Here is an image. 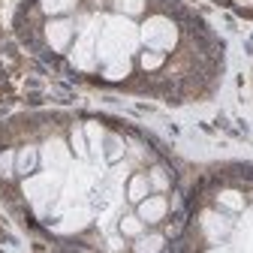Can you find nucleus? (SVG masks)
Returning <instances> with one entry per match:
<instances>
[{"label": "nucleus", "mask_w": 253, "mask_h": 253, "mask_svg": "<svg viewBox=\"0 0 253 253\" xmlns=\"http://www.w3.org/2000/svg\"><path fill=\"white\" fill-rule=\"evenodd\" d=\"M139 42V30L130 18H124V15H115L106 21L103 27V34L97 40V57L100 60H115V57H130V51L136 48Z\"/></svg>", "instance_id": "nucleus-1"}, {"label": "nucleus", "mask_w": 253, "mask_h": 253, "mask_svg": "<svg viewBox=\"0 0 253 253\" xmlns=\"http://www.w3.org/2000/svg\"><path fill=\"white\" fill-rule=\"evenodd\" d=\"M139 42L145 45V48H151V51H169V48H175V42H178V27L169 21V18H163V15H151L148 21H142V27H139Z\"/></svg>", "instance_id": "nucleus-2"}, {"label": "nucleus", "mask_w": 253, "mask_h": 253, "mask_svg": "<svg viewBox=\"0 0 253 253\" xmlns=\"http://www.w3.org/2000/svg\"><path fill=\"white\" fill-rule=\"evenodd\" d=\"M24 193H27V199L34 202V205L51 202L54 193H57V172H45L40 178H27L24 181Z\"/></svg>", "instance_id": "nucleus-3"}, {"label": "nucleus", "mask_w": 253, "mask_h": 253, "mask_svg": "<svg viewBox=\"0 0 253 253\" xmlns=\"http://www.w3.org/2000/svg\"><path fill=\"white\" fill-rule=\"evenodd\" d=\"M73 34H76V27L70 18H51L45 24V40L54 51H67L73 45Z\"/></svg>", "instance_id": "nucleus-4"}, {"label": "nucleus", "mask_w": 253, "mask_h": 253, "mask_svg": "<svg viewBox=\"0 0 253 253\" xmlns=\"http://www.w3.org/2000/svg\"><path fill=\"white\" fill-rule=\"evenodd\" d=\"M136 214L145 220V226L160 223V220H166V214H169V199H166L163 193H154V196H148V199H142V202H139Z\"/></svg>", "instance_id": "nucleus-5"}, {"label": "nucleus", "mask_w": 253, "mask_h": 253, "mask_svg": "<svg viewBox=\"0 0 253 253\" xmlns=\"http://www.w3.org/2000/svg\"><path fill=\"white\" fill-rule=\"evenodd\" d=\"M67 157H70V151H67V145H63L60 139H51V142H45V145L40 148V163H42L48 172L60 169L63 163H67Z\"/></svg>", "instance_id": "nucleus-6"}, {"label": "nucleus", "mask_w": 253, "mask_h": 253, "mask_svg": "<svg viewBox=\"0 0 253 253\" xmlns=\"http://www.w3.org/2000/svg\"><path fill=\"white\" fill-rule=\"evenodd\" d=\"M70 57H73V63H76L79 70H90V67H93V60H97V40L82 37V40L73 45Z\"/></svg>", "instance_id": "nucleus-7"}, {"label": "nucleus", "mask_w": 253, "mask_h": 253, "mask_svg": "<svg viewBox=\"0 0 253 253\" xmlns=\"http://www.w3.org/2000/svg\"><path fill=\"white\" fill-rule=\"evenodd\" d=\"M202 229L211 241H220V238H226L232 223H229V217L226 214H214V211H205L202 214Z\"/></svg>", "instance_id": "nucleus-8"}, {"label": "nucleus", "mask_w": 253, "mask_h": 253, "mask_svg": "<svg viewBox=\"0 0 253 253\" xmlns=\"http://www.w3.org/2000/svg\"><path fill=\"white\" fill-rule=\"evenodd\" d=\"M40 166V148L37 145H27L21 151H15V172L18 175H30Z\"/></svg>", "instance_id": "nucleus-9"}, {"label": "nucleus", "mask_w": 253, "mask_h": 253, "mask_svg": "<svg viewBox=\"0 0 253 253\" xmlns=\"http://www.w3.org/2000/svg\"><path fill=\"white\" fill-rule=\"evenodd\" d=\"M148 196H151V181H148V175H133L130 181H126V199H130V202L139 205Z\"/></svg>", "instance_id": "nucleus-10"}, {"label": "nucleus", "mask_w": 253, "mask_h": 253, "mask_svg": "<svg viewBox=\"0 0 253 253\" xmlns=\"http://www.w3.org/2000/svg\"><path fill=\"white\" fill-rule=\"evenodd\" d=\"M163 244H166V241H163V235H160V232H145V235H139V238H136V244H133V247H136V253H160V250H163Z\"/></svg>", "instance_id": "nucleus-11"}, {"label": "nucleus", "mask_w": 253, "mask_h": 253, "mask_svg": "<svg viewBox=\"0 0 253 253\" xmlns=\"http://www.w3.org/2000/svg\"><path fill=\"white\" fill-rule=\"evenodd\" d=\"M103 76H106L109 82H121V79H126V76H130V57H115V60H109V63H106V70H103Z\"/></svg>", "instance_id": "nucleus-12"}, {"label": "nucleus", "mask_w": 253, "mask_h": 253, "mask_svg": "<svg viewBox=\"0 0 253 253\" xmlns=\"http://www.w3.org/2000/svg\"><path fill=\"white\" fill-rule=\"evenodd\" d=\"M40 6H42V12H45V15L60 18V15L73 12V9L79 6V0H40Z\"/></svg>", "instance_id": "nucleus-13"}, {"label": "nucleus", "mask_w": 253, "mask_h": 253, "mask_svg": "<svg viewBox=\"0 0 253 253\" xmlns=\"http://www.w3.org/2000/svg\"><path fill=\"white\" fill-rule=\"evenodd\" d=\"M121 235H126V238L145 235V220H142L139 214H124V217H121Z\"/></svg>", "instance_id": "nucleus-14"}, {"label": "nucleus", "mask_w": 253, "mask_h": 253, "mask_svg": "<svg viewBox=\"0 0 253 253\" xmlns=\"http://www.w3.org/2000/svg\"><path fill=\"white\" fill-rule=\"evenodd\" d=\"M166 63V54L163 51H151V48H145L142 54H139V67L145 70V73H154V70H160Z\"/></svg>", "instance_id": "nucleus-15"}, {"label": "nucleus", "mask_w": 253, "mask_h": 253, "mask_svg": "<svg viewBox=\"0 0 253 253\" xmlns=\"http://www.w3.org/2000/svg\"><path fill=\"white\" fill-rule=\"evenodd\" d=\"M112 6H115V12H118V15L133 18V15H142L145 0H112Z\"/></svg>", "instance_id": "nucleus-16"}, {"label": "nucleus", "mask_w": 253, "mask_h": 253, "mask_svg": "<svg viewBox=\"0 0 253 253\" xmlns=\"http://www.w3.org/2000/svg\"><path fill=\"white\" fill-rule=\"evenodd\" d=\"M220 208H226V211H241L244 208V196L238 193V190H223V193L217 196Z\"/></svg>", "instance_id": "nucleus-17"}, {"label": "nucleus", "mask_w": 253, "mask_h": 253, "mask_svg": "<svg viewBox=\"0 0 253 253\" xmlns=\"http://www.w3.org/2000/svg\"><path fill=\"white\" fill-rule=\"evenodd\" d=\"M0 175H3V178L15 175V151H3V154H0Z\"/></svg>", "instance_id": "nucleus-18"}, {"label": "nucleus", "mask_w": 253, "mask_h": 253, "mask_svg": "<svg viewBox=\"0 0 253 253\" xmlns=\"http://www.w3.org/2000/svg\"><path fill=\"white\" fill-rule=\"evenodd\" d=\"M148 181H151V190H169V175L163 169H151Z\"/></svg>", "instance_id": "nucleus-19"}, {"label": "nucleus", "mask_w": 253, "mask_h": 253, "mask_svg": "<svg viewBox=\"0 0 253 253\" xmlns=\"http://www.w3.org/2000/svg\"><path fill=\"white\" fill-rule=\"evenodd\" d=\"M121 151H124V145L118 139H109V157H112V160H115V157H121Z\"/></svg>", "instance_id": "nucleus-20"}, {"label": "nucleus", "mask_w": 253, "mask_h": 253, "mask_svg": "<svg viewBox=\"0 0 253 253\" xmlns=\"http://www.w3.org/2000/svg\"><path fill=\"white\" fill-rule=\"evenodd\" d=\"M73 148H76V154H84V142H82V130H76V133H73Z\"/></svg>", "instance_id": "nucleus-21"}, {"label": "nucleus", "mask_w": 253, "mask_h": 253, "mask_svg": "<svg viewBox=\"0 0 253 253\" xmlns=\"http://www.w3.org/2000/svg\"><path fill=\"white\" fill-rule=\"evenodd\" d=\"M208 253H238V250H232V247H214V250H208Z\"/></svg>", "instance_id": "nucleus-22"}, {"label": "nucleus", "mask_w": 253, "mask_h": 253, "mask_svg": "<svg viewBox=\"0 0 253 253\" xmlns=\"http://www.w3.org/2000/svg\"><path fill=\"white\" fill-rule=\"evenodd\" d=\"M90 3H93V6H100V3H103V0H90Z\"/></svg>", "instance_id": "nucleus-23"}]
</instances>
